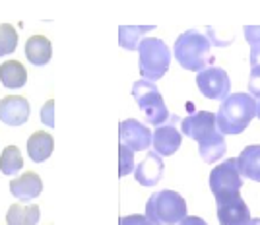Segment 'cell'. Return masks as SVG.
Instances as JSON below:
<instances>
[{"label":"cell","mask_w":260,"mask_h":225,"mask_svg":"<svg viewBox=\"0 0 260 225\" xmlns=\"http://www.w3.org/2000/svg\"><path fill=\"white\" fill-rule=\"evenodd\" d=\"M179 118L173 117L169 124H163V126H157L155 132H153V151L159 153V155H173L175 151L181 148V142H183V134L181 130L175 126Z\"/></svg>","instance_id":"12"},{"label":"cell","mask_w":260,"mask_h":225,"mask_svg":"<svg viewBox=\"0 0 260 225\" xmlns=\"http://www.w3.org/2000/svg\"><path fill=\"white\" fill-rule=\"evenodd\" d=\"M237 167L241 177H247L250 181L260 182V144L247 146L239 153Z\"/></svg>","instance_id":"15"},{"label":"cell","mask_w":260,"mask_h":225,"mask_svg":"<svg viewBox=\"0 0 260 225\" xmlns=\"http://www.w3.org/2000/svg\"><path fill=\"white\" fill-rule=\"evenodd\" d=\"M153 25H120L119 27V45L126 51H138L142 35L152 31Z\"/></svg>","instance_id":"21"},{"label":"cell","mask_w":260,"mask_h":225,"mask_svg":"<svg viewBox=\"0 0 260 225\" xmlns=\"http://www.w3.org/2000/svg\"><path fill=\"white\" fill-rule=\"evenodd\" d=\"M146 217L153 225H177L186 217V202L175 190H157L146 202Z\"/></svg>","instance_id":"3"},{"label":"cell","mask_w":260,"mask_h":225,"mask_svg":"<svg viewBox=\"0 0 260 225\" xmlns=\"http://www.w3.org/2000/svg\"><path fill=\"white\" fill-rule=\"evenodd\" d=\"M18 47V31L10 23L0 25V56L12 54Z\"/></svg>","instance_id":"24"},{"label":"cell","mask_w":260,"mask_h":225,"mask_svg":"<svg viewBox=\"0 0 260 225\" xmlns=\"http://www.w3.org/2000/svg\"><path fill=\"white\" fill-rule=\"evenodd\" d=\"M0 82L8 89L23 87L27 82V70L20 60H6L0 65Z\"/></svg>","instance_id":"18"},{"label":"cell","mask_w":260,"mask_h":225,"mask_svg":"<svg viewBox=\"0 0 260 225\" xmlns=\"http://www.w3.org/2000/svg\"><path fill=\"white\" fill-rule=\"evenodd\" d=\"M138 66L140 74L148 82H155L165 76L171 65V51L169 47L163 43L161 39L155 37H146L138 45Z\"/></svg>","instance_id":"4"},{"label":"cell","mask_w":260,"mask_h":225,"mask_svg":"<svg viewBox=\"0 0 260 225\" xmlns=\"http://www.w3.org/2000/svg\"><path fill=\"white\" fill-rule=\"evenodd\" d=\"M163 169H165V165H163L161 155L155 153V151H150V153H146V157L136 165V169H134V179H136V182L142 184V186L152 188V186H155L157 182L161 181Z\"/></svg>","instance_id":"13"},{"label":"cell","mask_w":260,"mask_h":225,"mask_svg":"<svg viewBox=\"0 0 260 225\" xmlns=\"http://www.w3.org/2000/svg\"><path fill=\"white\" fill-rule=\"evenodd\" d=\"M120 144H124L132 151H144L152 146L153 134L148 126H144L136 118H126L119 126Z\"/></svg>","instance_id":"10"},{"label":"cell","mask_w":260,"mask_h":225,"mask_svg":"<svg viewBox=\"0 0 260 225\" xmlns=\"http://www.w3.org/2000/svg\"><path fill=\"white\" fill-rule=\"evenodd\" d=\"M249 91L252 97H260V66L252 68L249 76Z\"/></svg>","instance_id":"26"},{"label":"cell","mask_w":260,"mask_h":225,"mask_svg":"<svg viewBox=\"0 0 260 225\" xmlns=\"http://www.w3.org/2000/svg\"><path fill=\"white\" fill-rule=\"evenodd\" d=\"M179 225H208V223L202 217H198V215H186Z\"/></svg>","instance_id":"29"},{"label":"cell","mask_w":260,"mask_h":225,"mask_svg":"<svg viewBox=\"0 0 260 225\" xmlns=\"http://www.w3.org/2000/svg\"><path fill=\"white\" fill-rule=\"evenodd\" d=\"M228 151V144H225V136L221 132H216L214 136L198 144V153L206 163H216L219 161Z\"/></svg>","instance_id":"20"},{"label":"cell","mask_w":260,"mask_h":225,"mask_svg":"<svg viewBox=\"0 0 260 225\" xmlns=\"http://www.w3.org/2000/svg\"><path fill=\"white\" fill-rule=\"evenodd\" d=\"M29 101L22 95H8L0 99V120L6 126H22L29 118Z\"/></svg>","instance_id":"11"},{"label":"cell","mask_w":260,"mask_h":225,"mask_svg":"<svg viewBox=\"0 0 260 225\" xmlns=\"http://www.w3.org/2000/svg\"><path fill=\"white\" fill-rule=\"evenodd\" d=\"M217 202V221L219 225H249L252 221L249 206L241 198V194H233Z\"/></svg>","instance_id":"9"},{"label":"cell","mask_w":260,"mask_h":225,"mask_svg":"<svg viewBox=\"0 0 260 225\" xmlns=\"http://www.w3.org/2000/svg\"><path fill=\"white\" fill-rule=\"evenodd\" d=\"M39 206L29 204V206H20L12 204L6 212V223L8 225H37L39 221Z\"/></svg>","instance_id":"19"},{"label":"cell","mask_w":260,"mask_h":225,"mask_svg":"<svg viewBox=\"0 0 260 225\" xmlns=\"http://www.w3.org/2000/svg\"><path fill=\"white\" fill-rule=\"evenodd\" d=\"M245 39L250 45V66H260V25H245Z\"/></svg>","instance_id":"23"},{"label":"cell","mask_w":260,"mask_h":225,"mask_svg":"<svg viewBox=\"0 0 260 225\" xmlns=\"http://www.w3.org/2000/svg\"><path fill=\"white\" fill-rule=\"evenodd\" d=\"M258 103L250 93H233L229 95L216 113L217 128L225 134H241L256 117Z\"/></svg>","instance_id":"1"},{"label":"cell","mask_w":260,"mask_h":225,"mask_svg":"<svg viewBox=\"0 0 260 225\" xmlns=\"http://www.w3.org/2000/svg\"><path fill=\"white\" fill-rule=\"evenodd\" d=\"M10 192L18 198V200H33L39 194L43 192V181L37 173H23L18 179L10 181Z\"/></svg>","instance_id":"14"},{"label":"cell","mask_w":260,"mask_h":225,"mask_svg":"<svg viewBox=\"0 0 260 225\" xmlns=\"http://www.w3.org/2000/svg\"><path fill=\"white\" fill-rule=\"evenodd\" d=\"M249 225H260V217H254V219H252Z\"/></svg>","instance_id":"30"},{"label":"cell","mask_w":260,"mask_h":225,"mask_svg":"<svg viewBox=\"0 0 260 225\" xmlns=\"http://www.w3.org/2000/svg\"><path fill=\"white\" fill-rule=\"evenodd\" d=\"M241 186H243V177L239 173L237 159L221 161L210 173V188H212V194L216 196V200L239 194Z\"/></svg>","instance_id":"6"},{"label":"cell","mask_w":260,"mask_h":225,"mask_svg":"<svg viewBox=\"0 0 260 225\" xmlns=\"http://www.w3.org/2000/svg\"><path fill=\"white\" fill-rule=\"evenodd\" d=\"M132 97L144 113L148 124H152V126L165 124V120L169 118V111H167V105L163 101L161 91L157 89L155 84L148 82V80H138L132 86Z\"/></svg>","instance_id":"5"},{"label":"cell","mask_w":260,"mask_h":225,"mask_svg":"<svg viewBox=\"0 0 260 225\" xmlns=\"http://www.w3.org/2000/svg\"><path fill=\"white\" fill-rule=\"evenodd\" d=\"M25 56L35 66L49 65V60L53 56V45L45 35H33L25 43Z\"/></svg>","instance_id":"16"},{"label":"cell","mask_w":260,"mask_h":225,"mask_svg":"<svg viewBox=\"0 0 260 225\" xmlns=\"http://www.w3.org/2000/svg\"><path fill=\"white\" fill-rule=\"evenodd\" d=\"M53 109H54V101L49 99L47 103L41 109V120H43L45 126H54V117H53Z\"/></svg>","instance_id":"28"},{"label":"cell","mask_w":260,"mask_h":225,"mask_svg":"<svg viewBox=\"0 0 260 225\" xmlns=\"http://www.w3.org/2000/svg\"><path fill=\"white\" fill-rule=\"evenodd\" d=\"M196 86L204 97L219 99V101H225L229 97V91H231V82H229L228 72L219 66H210L206 70L198 72Z\"/></svg>","instance_id":"7"},{"label":"cell","mask_w":260,"mask_h":225,"mask_svg":"<svg viewBox=\"0 0 260 225\" xmlns=\"http://www.w3.org/2000/svg\"><path fill=\"white\" fill-rule=\"evenodd\" d=\"M53 150H54V140L45 130L33 132L31 136H29V140H27V153H29L31 161H35V163H43L45 159H49Z\"/></svg>","instance_id":"17"},{"label":"cell","mask_w":260,"mask_h":225,"mask_svg":"<svg viewBox=\"0 0 260 225\" xmlns=\"http://www.w3.org/2000/svg\"><path fill=\"white\" fill-rule=\"evenodd\" d=\"M173 54L177 62L183 66L184 70L192 72H202L214 65V54H212V45L204 33L188 29L179 35L175 41Z\"/></svg>","instance_id":"2"},{"label":"cell","mask_w":260,"mask_h":225,"mask_svg":"<svg viewBox=\"0 0 260 225\" xmlns=\"http://www.w3.org/2000/svg\"><path fill=\"white\" fill-rule=\"evenodd\" d=\"M256 117L260 118V101H258V109H256Z\"/></svg>","instance_id":"31"},{"label":"cell","mask_w":260,"mask_h":225,"mask_svg":"<svg viewBox=\"0 0 260 225\" xmlns=\"http://www.w3.org/2000/svg\"><path fill=\"white\" fill-rule=\"evenodd\" d=\"M23 167V159L22 153L16 146H8L2 150V155H0V171L4 175H16Z\"/></svg>","instance_id":"22"},{"label":"cell","mask_w":260,"mask_h":225,"mask_svg":"<svg viewBox=\"0 0 260 225\" xmlns=\"http://www.w3.org/2000/svg\"><path fill=\"white\" fill-rule=\"evenodd\" d=\"M119 225H153L146 215H140V214H132V215H124V217H120Z\"/></svg>","instance_id":"27"},{"label":"cell","mask_w":260,"mask_h":225,"mask_svg":"<svg viewBox=\"0 0 260 225\" xmlns=\"http://www.w3.org/2000/svg\"><path fill=\"white\" fill-rule=\"evenodd\" d=\"M216 132H219L216 115L210 111H198L181 120V134L196 140L198 144L214 136Z\"/></svg>","instance_id":"8"},{"label":"cell","mask_w":260,"mask_h":225,"mask_svg":"<svg viewBox=\"0 0 260 225\" xmlns=\"http://www.w3.org/2000/svg\"><path fill=\"white\" fill-rule=\"evenodd\" d=\"M134 171V151L124 144L119 146V177H126Z\"/></svg>","instance_id":"25"}]
</instances>
